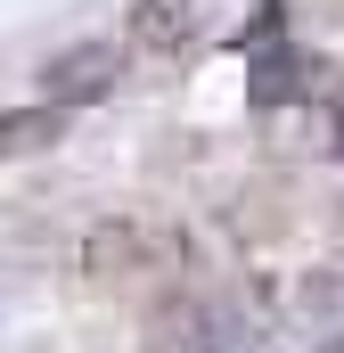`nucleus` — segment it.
Listing matches in <instances>:
<instances>
[{"label": "nucleus", "instance_id": "nucleus-1", "mask_svg": "<svg viewBox=\"0 0 344 353\" xmlns=\"http://www.w3.org/2000/svg\"><path fill=\"white\" fill-rule=\"evenodd\" d=\"M148 329H156L148 353H255L246 321H238L230 304H213V296H180V304H164Z\"/></svg>", "mask_w": 344, "mask_h": 353}, {"label": "nucleus", "instance_id": "nucleus-2", "mask_svg": "<svg viewBox=\"0 0 344 353\" xmlns=\"http://www.w3.org/2000/svg\"><path fill=\"white\" fill-rule=\"evenodd\" d=\"M115 90V50H98V41H74V50H58L50 66H41V107H90V99H107Z\"/></svg>", "mask_w": 344, "mask_h": 353}, {"label": "nucleus", "instance_id": "nucleus-3", "mask_svg": "<svg viewBox=\"0 0 344 353\" xmlns=\"http://www.w3.org/2000/svg\"><path fill=\"white\" fill-rule=\"evenodd\" d=\"M172 239L156 230V222H98L83 239V271H98V279H115V271H140V263H156Z\"/></svg>", "mask_w": 344, "mask_h": 353}, {"label": "nucleus", "instance_id": "nucleus-4", "mask_svg": "<svg viewBox=\"0 0 344 353\" xmlns=\"http://www.w3.org/2000/svg\"><path fill=\"white\" fill-rule=\"evenodd\" d=\"M123 25H131V41H140V50L180 58V50L205 33V8H197V0H131V17H123Z\"/></svg>", "mask_w": 344, "mask_h": 353}, {"label": "nucleus", "instance_id": "nucleus-5", "mask_svg": "<svg viewBox=\"0 0 344 353\" xmlns=\"http://www.w3.org/2000/svg\"><path fill=\"white\" fill-rule=\"evenodd\" d=\"M66 115L58 107H0V157H33V148H58Z\"/></svg>", "mask_w": 344, "mask_h": 353}, {"label": "nucleus", "instance_id": "nucleus-6", "mask_svg": "<svg viewBox=\"0 0 344 353\" xmlns=\"http://www.w3.org/2000/svg\"><path fill=\"white\" fill-rule=\"evenodd\" d=\"M295 90H312L295 58H262L255 66V107H279V99H295Z\"/></svg>", "mask_w": 344, "mask_h": 353}]
</instances>
